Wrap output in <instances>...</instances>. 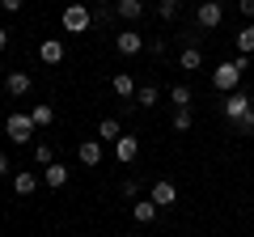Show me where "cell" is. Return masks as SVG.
Returning <instances> with one entry per match:
<instances>
[{"mask_svg":"<svg viewBox=\"0 0 254 237\" xmlns=\"http://www.w3.org/2000/svg\"><path fill=\"white\" fill-rule=\"evenodd\" d=\"M246 68H250V55H233V59L216 64V72H212V89H220V93H233L237 85H242Z\"/></svg>","mask_w":254,"mask_h":237,"instance_id":"obj_1","label":"cell"},{"mask_svg":"<svg viewBox=\"0 0 254 237\" xmlns=\"http://www.w3.org/2000/svg\"><path fill=\"white\" fill-rule=\"evenodd\" d=\"M4 131H9V140H13V144H34V136H38L34 118H30V115H21V110H13V115L4 118Z\"/></svg>","mask_w":254,"mask_h":237,"instance_id":"obj_2","label":"cell"},{"mask_svg":"<svg viewBox=\"0 0 254 237\" xmlns=\"http://www.w3.org/2000/svg\"><path fill=\"white\" fill-rule=\"evenodd\" d=\"M60 26H64V34H85V30L93 26V13L85 9L81 0H76V4H68V9H64V17H60Z\"/></svg>","mask_w":254,"mask_h":237,"instance_id":"obj_3","label":"cell"},{"mask_svg":"<svg viewBox=\"0 0 254 237\" xmlns=\"http://www.w3.org/2000/svg\"><path fill=\"white\" fill-rule=\"evenodd\" d=\"M220 110H225V118H229V123H237V118H246V115L254 110V98H250V93H242V89H233V93H225Z\"/></svg>","mask_w":254,"mask_h":237,"instance_id":"obj_4","label":"cell"},{"mask_svg":"<svg viewBox=\"0 0 254 237\" xmlns=\"http://www.w3.org/2000/svg\"><path fill=\"white\" fill-rule=\"evenodd\" d=\"M220 21H225V4H216V0H199V9H195V26H199V30H216Z\"/></svg>","mask_w":254,"mask_h":237,"instance_id":"obj_5","label":"cell"},{"mask_svg":"<svg viewBox=\"0 0 254 237\" xmlns=\"http://www.w3.org/2000/svg\"><path fill=\"white\" fill-rule=\"evenodd\" d=\"M148 199H153L157 208H178V186H174L170 178H157L153 191H148Z\"/></svg>","mask_w":254,"mask_h":237,"instance_id":"obj_6","label":"cell"},{"mask_svg":"<svg viewBox=\"0 0 254 237\" xmlns=\"http://www.w3.org/2000/svg\"><path fill=\"white\" fill-rule=\"evenodd\" d=\"M115 51L119 55H140L144 51V34H140V30H119L115 34Z\"/></svg>","mask_w":254,"mask_h":237,"instance_id":"obj_7","label":"cell"},{"mask_svg":"<svg viewBox=\"0 0 254 237\" xmlns=\"http://www.w3.org/2000/svg\"><path fill=\"white\" fill-rule=\"evenodd\" d=\"M30 89H34V81H30V72H17V68H13V72L4 76V93H9V98H26Z\"/></svg>","mask_w":254,"mask_h":237,"instance_id":"obj_8","label":"cell"},{"mask_svg":"<svg viewBox=\"0 0 254 237\" xmlns=\"http://www.w3.org/2000/svg\"><path fill=\"white\" fill-rule=\"evenodd\" d=\"M136 157H140V140H136V136H119V140H115V161L131 165Z\"/></svg>","mask_w":254,"mask_h":237,"instance_id":"obj_9","label":"cell"},{"mask_svg":"<svg viewBox=\"0 0 254 237\" xmlns=\"http://www.w3.org/2000/svg\"><path fill=\"white\" fill-rule=\"evenodd\" d=\"M76 161L81 165H102V140H81V144H76Z\"/></svg>","mask_w":254,"mask_h":237,"instance_id":"obj_10","label":"cell"},{"mask_svg":"<svg viewBox=\"0 0 254 237\" xmlns=\"http://www.w3.org/2000/svg\"><path fill=\"white\" fill-rule=\"evenodd\" d=\"M38 59L43 64H64V43L60 38H43L38 43Z\"/></svg>","mask_w":254,"mask_h":237,"instance_id":"obj_11","label":"cell"},{"mask_svg":"<svg viewBox=\"0 0 254 237\" xmlns=\"http://www.w3.org/2000/svg\"><path fill=\"white\" fill-rule=\"evenodd\" d=\"M178 68H187V72H199V68H203V51H199L195 43L182 47V51H178Z\"/></svg>","mask_w":254,"mask_h":237,"instance_id":"obj_12","label":"cell"},{"mask_svg":"<svg viewBox=\"0 0 254 237\" xmlns=\"http://www.w3.org/2000/svg\"><path fill=\"white\" fill-rule=\"evenodd\" d=\"M110 93H115V98H136V81H131V72H115V76H110Z\"/></svg>","mask_w":254,"mask_h":237,"instance_id":"obj_13","label":"cell"},{"mask_svg":"<svg viewBox=\"0 0 254 237\" xmlns=\"http://www.w3.org/2000/svg\"><path fill=\"white\" fill-rule=\"evenodd\" d=\"M64 182H68V165H64V161H55V165H47V170H43V186L60 191Z\"/></svg>","mask_w":254,"mask_h":237,"instance_id":"obj_14","label":"cell"},{"mask_svg":"<svg viewBox=\"0 0 254 237\" xmlns=\"http://www.w3.org/2000/svg\"><path fill=\"white\" fill-rule=\"evenodd\" d=\"M115 13L123 21H140L144 17V0H115Z\"/></svg>","mask_w":254,"mask_h":237,"instance_id":"obj_15","label":"cell"},{"mask_svg":"<svg viewBox=\"0 0 254 237\" xmlns=\"http://www.w3.org/2000/svg\"><path fill=\"white\" fill-rule=\"evenodd\" d=\"M30 118H34V127H38V131H47V127L55 123V106H51V102H38V106L30 110Z\"/></svg>","mask_w":254,"mask_h":237,"instance_id":"obj_16","label":"cell"},{"mask_svg":"<svg viewBox=\"0 0 254 237\" xmlns=\"http://www.w3.org/2000/svg\"><path fill=\"white\" fill-rule=\"evenodd\" d=\"M157 212H161V208H157L153 199H136V203H131V216H136L140 225H153V220H157Z\"/></svg>","mask_w":254,"mask_h":237,"instance_id":"obj_17","label":"cell"},{"mask_svg":"<svg viewBox=\"0 0 254 237\" xmlns=\"http://www.w3.org/2000/svg\"><path fill=\"white\" fill-rule=\"evenodd\" d=\"M13 191H17L21 199H26V195H34V191H38V174H30V170H21L17 178H13Z\"/></svg>","mask_w":254,"mask_h":237,"instance_id":"obj_18","label":"cell"},{"mask_svg":"<svg viewBox=\"0 0 254 237\" xmlns=\"http://www.w3.org/2000/svg\"><path fill=\"white\" fill-rule=\"evenodd\" d=\"M170 102H174V110H190V106H195L190 85H174V89H170Z\"/></svg>","mask_w":254,"mask_h":237,"instance_id":"obj_19","label":"cell"},{"mask_svg":"<svg viewBox=\"0 0 254 237\" xmlns=\"http://www.w3.org/2000/svg\"><path fill=\"white\" fill-rule=\"evenodd\" d=\"M237 55H254V21H246L242 30H237Z\"/></svg>","mask_w":254,"mask_h":237,"instance_id":"obj_20","label":"cell"},{"mask_svg":"<svg viewBox=\"0 0 254 237\" xmlns=\"http://www.w3.org/2000/svg\"><path fill=\"white\" fill-rule=\"evenodd\" d=\"M119 136H123V127H119V118H102V123H98V140H102V144H115Z\"/></svg>","mask_w":254,"mask_h":237,"instance_id":"obj_21","label":"cell"},{"mask_svg":"<svg viewBox=\"0 0 254 237\" xmlns=\"http://www.w3.org/2000/svg\"><path fill=\"white\" fill-rule=\"evenodd\" d=\"M178 9H182V0H157V17L161 21H178Z\"/></svg>","mask_w":254,"mask_h":237,"instance_id":"obj_22","label":"cell"},{"mask_svg":"<svg viewBox=\"0 0 254 237\" xmlns=\"http://www.w3.org/2000/svg\"><path fill=\"white\" fill-rule=\"evenodd\" d=\"M34 161L43 165V170H47V165H55V148L47 144V140H38V144H34Z\"/></svg>","mask_w":254,"mask_h":237,"instance_id":"obj_23","label":"cell"},{"mask_svg":"<svg viewBox=\"0 0 254 237\" xmlns=\"http://www.w3.org/2000/svg\"><path fill=\"white\" fill-rule=\"evenodd\" d=\"M157 98H161V93H157V85H140V89H136V102H140V106H157Z\"/></svg>","mask_w":254,"mask_h":237,"instance_id":"obj_24","label":"cell"},{"mask_svg":"<svg viewBox=\"0 0 254 237\" xmlns=\"http://www.w3.org/2000/svg\"><path fill=\"white\" fill-rule=\"evenodd\" d=\"M190 123H195V115H190V110H174V131H190Z\"/></svg>","mask_w":254,"mask_h":237,"instance_id":"obj_25","label":"cell"},{"mask_svg":"<svg viewBox=\"0 0 254 237\" xmlns=\"http://www.w3.org/2000/svg\"><path fill=\"white\" fill-rule=\"evenodd\" d=\"M119 191H123V195H127V199H140V182H136V178H127V182H123V186H119Z\"/></svg>","mask_w":254,"mask_h":237,"instance_id":"obj_26","label":"cell"},{"mask_svg":"<svg viewBox=\"0 0 254 237\" xmlns=\"http://www.w3.org/2000/svg\"><path fill=\"white\" fill-rule=\"evenodd\" d=\"M233 127H237V131H242V136H250V131H254V110H250V115H246V118H237Z\"/></svg>","mask_w":254,"mask_h":237,"instance_id":"obj_27","label":"cell"},{"mask_svg":"<svg viewBox=\"0 0 254 237\" xmlns=\"http://www.w3.org/2000/svg\"><path fill=\"white\" fill-rule=\"evenodd\" d=\"M110 13H115V9H106V4H98V9H93V26H106V21H110Z\"/></svg>","mask_w":254,"mask_h":237,"instance_id":"obj_28","label":"cell"},{"mask_svg":"<svg viewBox=\"0 0 254 237\" xmlns=\"http://www.w3.org/2000/svg\"><path fill=\"white\" fill-rule=\"evenodd\" d=\"M237 13H242L246 21H254V0H237Z\"/></svg>","mask_w":254,"mask_h":237,"instance_id":"obj_29","label":"cell"},{"mask_svg":"<svg viewBox=\"0 0 254 237\" xmlns=\"http://www.w3.org/2000/svg\"><path fill=\"white\" fill-rule=\"evenodd\" d=\"M0 9H4V13H21V9H26V0H0Z\"/></svg>","mask_w":254,"mask_h":237,"instance_id":"obj_30","label":"cell"},{"mask_svg":"<svg viewBox=\"0 0 254 237\" xmlns=\"http://www.w3.org/2000/svg\"><path fill=\"white\" fill-rule=\"evenodd\" d=\"M4 47H9V30L0 26V51H4Z\"/></svg>","mask_w":254,"mask_h":237,"instance_id":"obj_31","label":"cell"},{"mask_svg":"<svg viewBox=\"0 0 254 237\" xmlns=\"http://www.w3.org/2000/svg\"><path fill=\"white\" fill-rule=\"evenodd\" d=\"M4 170H9V157H4V148H0V174H4Z\"/></svg>","mask_w":254,"mask_h":237,"instance_id":"obj_32","label":"cell"},{"mask_svg":"<svg viewBox=\"0 0 254 237\" xmlns=\"http://www.w3.org/2000/svg\"><path fill=\"white\" fill-rule=\"evenodd\" d=\"M98 4H106V9H115V0H98Z\"/></svg>","mask_w":254,"mask_h":237,"instance_id":"obj_33","label":"cell"},{"mask_svg":"<svg viewBox=\"0 0 254 237\" xmlns=\"http://www.w3.org/2000/svg\"><path fill=\"white\" fill-rule=\"evenodd\" d=\"M216 4H225V0H216Z\"/></svg>","mask_w":254,"mask_h":237,"instance_id":"obj_34","label":"cell"}]
</instances>
